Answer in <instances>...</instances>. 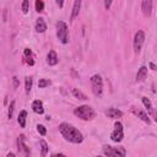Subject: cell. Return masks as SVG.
Wrapping results in <instances>:
<instances>
[{
	"mask_svg": "<svg viewBox=\"0 0 157 157\" xmlns=\"http://www.w3.org/2000/svg\"><path fill=\"white\" fill-rule=\"evenodd\" d=\"M59 131L63 135V137L72 144H81L83 140V136L81 134V131H78L74 125L69 124V123H61L59 125Z\"/></svg>",
	"mask_w": 157,
	"mask_h": 157,
	"instance_id": "1",
	"label": "cell"
},
{
	"mask_svg": "<svg viewBox=\"0 0 157 157\" xmlns=\"http://www.w3.org/2000/svg\"><path fill=\"white\" fill-rule=\"evenodd\" d=\"M75 114L82 120H91L94 117V110L90 105H80L75 109Z\"/></svg>",
	"mask_w": 157,
	"mask_h": 157,
	"instance_id": "2",
	"label": "cell"
},
{
	"mask_svg": "<svg viewBox=\"0 0 157 157\" xmlns=\"http://www.w3.org/2000/svg\"><path fill=\"white\" fill-rule=\"evenodd\" d=\"M56 36H58V39H59L63 44L69 43L67 25H66L64 21H58V23H56Z\"/></svg>",
	"mask_w": 157,
	"mask_h": 157,
	"instance_id": "3",
	"label": "cell"
},
{
	"mask_svg": "<svg viewBox=\"0 0 157 157\" xmlns=\"http://www.w3.org/2000/svg\"><path fill=\"white\" fill-rule=\"evenodd\" d=\"M103 152L105 156L108 157H125L126 151L124 147H112L109 145H104L103 146Z\"/></svg>",
	"mask_w": 157,
	"mask_h": 157,
	"instance_id": "4",
	"label": "cell"
},
{
	"mask_svg": "<svg viewBox=\"0 0 157 157\" xmlns=\"http://www.w3.org/2000/svg\"><path fill=\"white\" fill-rule=\"evenodd\" d=\"M91 86H92L93 94L97 97H101L103 93V81L101 75H93L91 77Z\"/></svg>",
	"mask_w": 157,
	"mask_h": 157,
	"instance_id": "5",
	"label": "cell"
},
{
	"mask_svg": "<svg viewBox=\"0 0 157 157\" xmlns=\"http://www.w3.org/2000/svg\"><path fill=\"white\" fill-rule=\"evenodd\" d=\"M124 137V132H123V124L120 121H117L114 124V131L110 134V139L114 142H120Z\"/></svg>",
	"mask_w": 157,
	"mask_h": 157,
	"instance_id": "6",
	"label": "cell"
},
{
	"mask_svg": "<svg viewBox=\"0 0 157 157\" xmlns=\"http://www.w3.org/2000/svg\"><path fill=\"white\" fill-rule=\"evenodd\" d=\"M145 42V33L144 31H137L135 33V37H134V49H135V53H139L141 50V47Z\"/></svg>",
	"mask_w": 157,
	"mask_h": 157,
	"instance_id": "7",
	"label": "cell"
},
{
	"mask_svg": "<svg viewBox=\"0 0 157 157\" xmlns=\"http://www.w3.org/2000/svg\"><path fill=\"white\" fill-rule=\"evenodd\" d=\"M17 145H18V150L20 152H23L26 155V157H29V150L28 147L25 145V136L23 135H20L18 139H17Z\"/></svg>",
	"mask_w": 157,
	"mask_h": 157,
	"instance_id": "8",
	"label": "cell"
},
{
	"mask_svg": "<svg viewBox=\"0 0 157 157\" xmlns=\"http://www.w3.org/2000/svg\"><path fill=\"white\" fill-rule=\"evenodd\" d=\"M141 10H142L144 15L148 17L151 15V10H152V1L151 0H144L141 4Z\"/></svg>",
	"mask_w": 157,
	"mask_h": 157,
	"instance_id": "9",
	"label": "cell"
},
{
	"mask_svg": "<svg viewBox=\"0 0 157 157\" xmlns=\"http://www.w3.org/2000/svg\"><path fill=\"white\" fill-rule=\"evenodd\" d=\"M105 115L110 119H118L120 117H123V112L117 109V108H109L107 112H105Z\"/></svg>",
	"mask_w": 157,
	"mask_h": 157,
	"instance_id": "10",
	"label": "cell"
},
{
	"mask_svg": "<svg viewBox=\"0 0 157 157\" xmlns=\"http://www.w3.org/2000/svg\"><path fill=\"white\" fill-rule=\"evenodd\" d=\"M36 31L38 33H44L47 31V23L44 22V18H42V17L37 18V21H36Z\"/></svg>",
	"mask_w": 157,
	"mask_h": 157,
	"instance_id": "11",
	"label": "cell"
},
{
	"mask_svg": "<svg viewBox=\"0 0 157 157\" xmlns=\"http://www.w3.org/2000/svg\"><path fill=\"white\" fill-rule=\"evenodd\" d=\"M32 109H33V112L37 113V114H43V113H44V108H43L42 101H39V99L33 101V102H32Z\"/></svg>",
	"mask_w": 157,
	"mask_h": 157,
	"instance_id": "12",
	"label": "cell"
},
{
	"mask_svg": "<svg viewBox=\"0 0 157 157\" xmlns=\"http://www.w3.org/2000/svg\"><path fill=\"white\" fill-rule=\"evenodd\" d=\"M58 55H56V53L54 52V50H50L49 53H48V55H47V63L50 65V66H54V65H56L58 64Z\"/></svg>",
	"mask_w": 157,
	"mask_h": 157,
	"instance_id": "13",
	"label": "cell"
},
{
	"mask_svg": "<svg viewBox=\"0 0 157 157\" xmlns=\"http://www.w3.org/2000/svg\"><path fill=\"white\" fill-rule=\"evenodd\" d=\"M146 77H147V67H146V66H141V67L139 69L137 74H136V81H137V82H141V81H144Z\"/></svg>",
	"mask_w": 157,
	"mask_h": 157,
	"instance_id": "14",
	"label": "cell"
},
{
	"mask_svg": "<svg viewBox=\"0 0 157 157\" xmlns=\"http://www.w3.org/2000/svg\"><path fill=\"white\" fill-rule=\"evenodd\" d=\"M132 113H134L135 115H137L141 120H144L145 123H147V124H150V123H151V121H150V118H148V115H147V113H146V112H144V110H139V109L136 110V109H134V108H132Z\"/></svg>",
	"mask_w": 157,
	"mask_h": 157,
	"instance_id": "15",
	"label": "cell"
},
{
	"mask_svg": "<svg viewBox=\"0 0 157 157\" xmlns=\"http://www.w3.org/2000/svg\"><path fill=\"white\" fill-rule=\"evenodd\" d=\"M80 6H81V1H80V0H76V1L74 2V6H72V12H71V17H70L71 21H74V20L77 17L78 11H80Z\"/></svg>",
	"mask_w": 157,
	"mask_h": 157,
	"instance_id": "16",
	"label": "cell"
},
{
	"mask_svg": "<svg viewBox=\"0 0 157 157\" xmlns=\"http://www.w3.org/2000/svg\"><path fill=\"white\" fill-rule=\"evenodd\" d=\"M142 103H144V105L146 107L147 113H148L150 115H153V114H155V110H153V107H152L151 101H150L147 97H142Z\"/></svg>",
	"mask_w": 157,
	"mask_h": 157,
	"instance_id": "17",
	"label": "cell"
},
{
	"mask_svg": "<svg viewBox=\"0 0 157 157\" xmlns=\"http://www.w3.org/2000/svg\"><path fill=\"white\" fill-rule=\"evenodd\" d=\"M26 117H27V112L26 110H21L20 114H18V118H17V121H18L21 128L26 126Z\"/></svg>",
	"mask_w": 157,
	"mask_h": 157,
	"instance_id": "18",
	"label": "cell"
},
{
	"mask_svg": "<svg viewBox=\"0 0 157 157\" xmlns=\"http://www.w3.org/2000/svg\"><path fill=\"white\" fill-rule=\"evenodd\" d=\"M25 83H26V93L29 94V92H31V90H32V85H33V80H32V77L27 76V77L25 78Z\"/></svg>",
	"mask_w": 157,
	"mask_h": 157,
	"instance_id": "19",
	"label": "cell"
},
{
	"mask_svg": "<svg viewBox=\"0 0 157 157\" xmlns=\"http://www.w3.org/2000/svg\"><path fill=\"white\" fill-rule=\"evenodd\" d=\"M39 145H40V150H42V156L44 157L48 152V144L44 141V140H40L39 141Z\"/></svg>",
	"mask_w": 157,
	"mask_h": 157,
	"instance_id": "20",
	"label": "cell"
},
{
	"mask_svg": "<svg viewBox=\"0 0 157 157\" xmlns=\"http://www.w3.org/2000/svg\"><path fill=\"white\" fill-rule=\"evenodd\" d=\"M72 94H74L76 98H78V99H87V97H86L81 91H78V90H76V88H72Z\"/></svg>",
	"mask_w": 157,
	"mask_h": 157,
	"instance_id": "21",
	"label": "cell"
},
{
	"mask_svg": "<svg viewBox=\"0 0 157 157\" xmlns=\"http://www.w3.org/2000/svg\"><path fill=\"white\" fill-rule=\"evenodd\" d=\"M49 85H50V81L47 80V78H40L39 82H38V87H39V88H44V87H47V86H49Z\"/></svg>",
	"mask_w": 157,
	"mask_h": 157,
	"instance_id": "22",
	"label": "cell"
},
{
	"mask_svg": "<svg viewBox=\"0 0 157 157\" xmlns=\"http://www.w3.org/2000/svg\"><path fill=\"white\" fill-rule=\"evenodd\" d=\"M43 9H44V2H43L42 0H37V1H36V11L42 12Z\"/></svg>",
	"mask_w": 157,
	"mask_h": 157,
	"instance_id": "23",
	"label": "cell"
},
{
	"mask_svg": "<svg viewBox=\"0 0 157 157\" xmlns=\"http://www.w3.org/2000/svg\"><path fill=\"white\" fill-rule=\"evenodd\" d=\"M37 131H38L42 136H44V135L47 134V129H45V126L42 125V124H38V125H37Z\"/></svg>",
	"mask_w": 157,
	"mask_h": 157,
	"instance_id": "24",
	"label": "cell"
},
{
	"mask_svg": "<svg viewBox=\"0 0 157 157\" xmlns=\"http://www.w3.org/2000/svg\"><path fill=\"white\" fill-rule=\"evenodd\" d=\"M28 6H29L28 0H23V1H22V12H23V13H27V12H28Z\"/></svg>",
	"mask_w": 157,
	"mask_h": 157,
	"instance_id": "25",
	"label": "cell"
},
{
	"mask_svg": "<svg viewBox=\"0 0 157 157\" xmlns=\"http://www.w3.org/2000/svg\"><path fill=\"white\" fill-rule=\"evenodd\" d=\"M13 110H15V101H12V102L10 103V107H9V119H11V118H12Z\"/></svg>",
	"mask_w": 157,
	"mask_h": 157,
	"instance_id": "26",
	"label": "cell"
},
{
	"mask_svg": "<svg viewBox=\"0 0 157 157\" xmlns=\"http://www.w3.org/2000/svg\"><path fill=\"white\" fill-rule=\"evenodd\" d=\"M31 54H32L31 49H29V48H26V49H25V55H26V56H31Z\"/></svg>",
	"mask_w": 157,
	"mask_h": 157,
	"instance_id": "27",
	"label": "cell"
},
{
	"mask_svg": "<svg viewBox=\"0 0 157 157\" xmlns=\"http://www.w3.org/2000/svg\"><path fill=\"white\" fill-rule=\"evenodd\" d=\"M52 157H66V156L63 153H54V155H52Z\"/></svg>",
	"mask_w": 157,
	"mask_h": 157,
	"instance_id": "28",
	"label": "cell"
},
{
	"mask_svg": "<svg viewBox=\"0 0 157 157\" xmlns=\"http://www.w3.org/2000/svg\"><path fill=\"white\" fill-rule=\"evenodd\" d=\"M110 4H112V1H104V6H105V9H108V7L110 6Z\"/></svg>",
	"mask_w": 157,
	"mask_h": 157,
	"instance_id": "29",
	"label": "cell"
},
{
	"mask_svg": "<svg viewBox=\"0 0 157 157\" xmlns=\"http://www.w3.org/2000/svg\"><path fill=\"white\" fill-rule=\"evenodd\" d=\"M150 67H151L152 70H156V66H155V64H152V63L150 64Z\"/></svg>",
	"mask_w": 157,
	"mask_h": 157,
	"instance_id": "30",
	"label": "cell"
},
{
	"mask_svg": "<svg viewBox=\"0 0 157 157\" xmlns=\"http://www.w3.org/2000/svg\"><path fill=\"white\" fill-rule=\"evenodd\" d=\"M56 4H58V6H63V4H64V2H63V1H59V0H58V1H56Z\"/></svg>",
	"mask_w": 157,
	"mask_h": 157,
	"instance_id": "31",
	"label": "cell"
},
{
	"mask_svg": "<svg viewBox=\"0 0 157 157\" xmlns=\"http://www.w3.org/2000/svg\"><path fill=\"white\" fill-rule=\"evenodd\" d=\"M13 82H15V87H16V86L18 85V82H17V78H16V77H13Z\"/></svg>",
	"mask_w": 157,
	"mask_h": 157,
	"instance_id": "32",
	"label": "cell"
},
{
	"mask_svg": "<svg viewBox=\"0 0 157 157\" xmlns=\"http://www.w3.org/2000/svg\"><path fill=\"white\" fill-rule=\"evenodd\" d=\"M7 157H15V155H13V153H12V152H10V153H9V155H7Z\"/></svg>",
	"mask_w": 157,
	"mask_h": 157,
	"instance_id": "33",
	"label": "cell"
},
{
	"mask_svg": "<svg viewBox=\"0 0 157 157\" xmlns=\"http://www.w3.org/2000/svg\"><path fill=\"white\" fill-rule=\"evenodd\" d=\"M153 117H155V120H156V123H157V112H155V114H153Z\"/></svg>",
	"mask_w": 157,
	"mask_h": 157,
	"instance_id": "34",
	"label": "cell"
},
{
	"mask_svg": "<svg viewBox=\"0 0 157 157\" xmlns=\"http://www.w3.org/2000/svg\"><path fill=\"white\" fill-rule=\"evenodd\" d=\"M28 64H29V65H33L34 63H33V60H28Z\"/></svg>",
	"mask_w": 157,
	"mask_h": 157,
	"instance_id": "35",
	"label": "cell"
},
{
	"mask_svg": "<svg viewBox=\"0 0 157 157\" xmlns=\"http://www.w3.org/2000/svg\"><path fill=\"white\" fill-rule=\"evenodd\" d=\"M96 157H102V156H96Z\"/></svg>",
	"mask_w": 157,
	"mask_h": 157,
	"instance_id": "36",
	"label": "cell"
}]
</instances>
